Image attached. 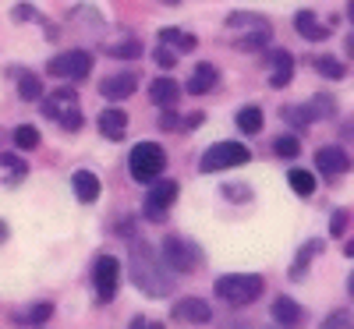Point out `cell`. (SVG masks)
<instances>
[{"mask_svg":"<svg viewBox=\"0 0 354 329\" xmlns=\"http://www.w3.org/2000/svg\"><path fill=\"white\" fill-rule=\"evenodd\" d=\"M128 269H131V283L149 294V297H163L174 290V273L160 262V252L149 241L131 237V252H128Z\"/></svg>","mask_w":354,"mask_h":329,"instance_id":"1","label":"cell"},{"mask_svg":"<svg viewBox=\"0 0 354 329\" xmlns=\"http://www.w3.org/2000/svg\"><path fill=\"white\" fill-rule=\"evenodd\" d=\"M262 290H266V280L255 273H230V276H220L213 283V294L230 308H245V305L259 301Z\"/></svg>","mask_w":354,"mask_h":329,"instance_id":"2","label":"cell"},{"mask_svg":"<svg viewBox=\"0 0 354 329\" xmlns=\"http://www.w3.org/2000/svg\"><path fill=\"white\" fill-rule=\"evenodd\" d=\"M43 117H50V121H57L64 131H78L85 124L82 117V106H78V93L75 88H57V93H50L46 103H39Z\"/></svg>","mask_w":354,"mask_h":329,"instance_id":"3","label":"cell"},{"mask_svg":"<svg viewBox=\"0 0 354 329\" xmlns=\"http://www.w3.org/2000/svg\"><path fill=\"white\" fill-rule=\"evenodd\" d=\"M163 167H167V153L156 142H138L131 149V156H128V173L135 177V181H142V185L160 181Z\"/></svg>","mask_w":354,"mask_h":329,"instance_id":"4","label":"cell"},{"mask_svg":"<svg viewBox=\"0 0 354 329\" xmlns=\"http://www.w3.org/2000/svg\"><path fill=\"white\" fill-rule=\"evenodd\" d=\"M156 252H160V262L170 269L174 276L192 273V269L198 265V248L192 241H185V237H163Z\"/></svg>","mask_w":354,"mask_h":329,"instance_id":"5","label":"cell"},{"mask_svg":"<svg viewBox=\"0 0 354 329\" xmlns=\"http://www.w3.org/2000/svg\"><path fill=\"white\" fill-rule=\"evenodd\" d=\"M248 160H252V153H248L245 142H216L202 153L198 167H202V173H216V170H227V167H241Z\"/></svg>","mask_w":354,"mask_h":329,"instance_id":"6","label":"cell"},{"mask_svg":"<svg viewBox=\"0 0 354 329\" xmlns=\"http://www.w3.org/2000/svg\"><path fill=\"white\" fill-rule=\"evenodd\" d=\"M88 71H93V53L88 50H64L50 61V75L64 82H82L88 78Z\"/></svg>","mask_w":354,"mask_h":329,"instance_id":"7","label":"cell"},{"mask_svg":"<svg viewBox=\"0 0 354 329\" xmlns=\"http://www.w3.org/2000/svg\"><path fill=\"white\" fill-rule=\"evenodd\" d=\"M117 283H121V262H117L113 255H100L93 262V287H96L100 301H113Z\"/></svg>","mask_w":354,"mask_h":329,"instance_id":"8","label":"cell"},{"mask_svg":"<svg viewBox=\"0 0 354 329\" xmlns=\"http://www.w3.org/2000/svg\"><path fill=\"white\" fill-rule=\"evenodd\" d=\"M177 188H181V185H177V181H170V177H167V181H153L149 195H145V209H142V213H145V220L160 223V220L167 216L170 202L177 198Z\"/></svg>","mask_w":354,"mask_h":329,"instance_id":"9","label":"cell"},{"mask_svg":"<svg viewBox=\"0 0 354 329\" xmlns=\"http://www.w3.org/2000/svg\"><path fill=\"white\" fill-rule=\"evenodd\" d=\"M135 88H138V75L135 71H117V75H110V78L100 82V96L117 103V100L135 96Z\"/></svg>","mask_w":354,"mask_h":329,"instance_id":"10","label":"cell"},{"mask_svg":"<svg viewBox=\"0 0 354 329\" xmlns=\"http://www.w3.org/2000/svg\"><path fill=\"white\" fill-rule=\"evenodd\" d=\"M174 319L192 322V326H205V322H213V308H209V301H202V297H181V301L174 305Z\"/></svg>","mask_w":354,"mask_h":329,"instance_id":"11","label":"cell"},{"mask_svg":"<svg viewBox=\"0 0 354 329\" xmlns=\"http://www.w3.org/2000/svg\"><path fill=\"white\" fill-rule=\"evenodd\" d=\"M315 167L322 170L333 181V177H340V173H347L351 170V156L344 153L340 145H322L319 153H315Z\"/></svg>","mask_w":354,"mask_h":329,"instance_id":"12","label":"cell"},{"mask_svg":"<svg viewBox=\"0 0 354 329\" xmlns=\"http://www.w3.org/2000/svg\"><path fill=\"white\" fill-rule=\"evenodd\" d=\"M270 315H273V322H277L280 329H298L301 319H305V315H301V305L294 301V297H283V294L270 305Z\"/></svg>","mask_w":354,"mask_h":329,"instance_id":"13","label":"cell"},{"mask_svg":"<svg viewBox=\"0 0 354 329\" xmlns=\"http://www.w3.org/2000/svg\"><path fill=\"white\" fill-rule=\"evenodd\" d=\"M96 124H100V135H103V138L121 142L124 131H128V113H124V110H117V106H106V110L96 117Z\"/></svg>","mask_w":354,"mask_h":329,"instance_id":"14","label":"cell"},{"mask_svg":"<svg viewBox=\"0 0 354 329\" xmlns=\"http://www.w3.org/2000/svg\"><path fill=\"white\" fill-rule=\"evenodd\" d=\"M294 32L305 36V39H312V43H322V39H330L333 28H330V25H322L312 11H298V15H294Z\"/></svg>","mask_w":354,"mask_h":329,"instance_id":"15","label":"cell"},{"mask_svg":"<svg viewBox=\"0 0 354 329\" xmlns=\"http://www.w3.org/2000/svg\"><path fill=\"white\" fill-rule=\"evenodd\" d=\"M216 82H220V71L209 61H202V64H195V71L188 78V93L192 96H205V93H213V88H216Z\"/></svg>","mask_w":354,"mask_h":329,"instance_id":"16","label":"cell"},{"mask_svg":"<svg viewBox=\"0 0 354 329\" xmlns=\"http://www.w3.org/2000/svg\"><path fill=\"white\" fill-rule=\"evenodd\" d=\"M100 177L93 173V170H75L71 173V191H75V198L78 202H96L100 198Z\"/></svg>","mask_w":354,"mask_h":329,"instance_id":"17","label":"cell"},{"mask_svg":"<svg viewBox=\"0 0 354 329\" xmlns=\"http://www.w3.org/2000/svg\"><path fill=\"white\" fill-rule=\"evenodd\" d=\"M177 96H181V88H177V82H174L170 75H160V78L149 85V100H153L156 106H163V110H174Z\"/></svg>","mask_w":354,"mask_h":329,"instance_id":"18","label":"cell"},{"mask_svg":"<svg viewBox=\"0 0 354 329\" xmlns=\"http://www.w3.org/2000/svg\"><path fill=\"white\" fill-rule=\"evenodd\" d=\"M273 75H270V85L273 88H287L290 85V78H294V57L287 53V50H273Z\"/></svg>","mask_w":354,"mask_h":329,"instance_id":"19","label":"cell"},{"mask_svg":"<svg viewBox=\"0 0 354 329\" xmlns=\"http://www.w3.org/2000/svg\"><path fill=\"white\" fill-rule=\"evenodd\" d=\"M270 39H273V28H270V21H262V25L248 28L241 39H234V46L245 50V53H259L262 46H270Z\"/></svg>","mask_w":354,"mask_h":329,"instance_id":"20","label":"cell"},{"mask_svg":"<svg viewBox=\"0 0 354 329\" xmlns=\"http://www.w3.org/2000/svg\"><path fill=\"white\" fill-rule=\"evenodd\" d=\"M50 315H53V305H50V301H36L32 308L15 312L11 322H15V326H43V322H50Z\"/></svg>","mask_w":354,"mask_h":329,"instance_id":"21","label":"cell"},{"mask_svg":"<svg viewBox=\"0 0 354 329\" xmlns=\"http://www.w3.org/2000/svg\"><path fill=\"white\" fill-rule=\"evenodd\" d=\"M160 46H174V53H188L198 46V39L192 32H181V28H160Z\"/></svg>","mask_w":354,"mask_h":329,"instance_id":"22","label":"cell"},{"mask_svg":"<svg viewBox=\"0 0 354 329\" xmlns=\"http://www.w3.org/2000/svg\"><path fill=\"white\" fill-rule=\"evenodd\" d=\"M287 181H290L294 195H301V198H312V195H315V173H312V170L294 167V170L287 173Z\"/></svg>","mask_w":354,"mask_h":329,"instance_id":"23","label":"cell"},{"mask_svg":"<svg viewBox=\"0 0 354 329\" xmlns=\"http://www.w3.org/2000/svg\"><path fill=\"white\" fill-rule=\"evenodd\" d=\"M0 167L8 170V177H4V185H8V188H15V185L21 181V177L28 173V163H25V160H18L15 153H0Z\"/></svg>","mask_w":354,"mask_h":329,"instance_id":"24","label":"cell"},{"mask_svg":"<svg viewBox=\"0 0 354 329\" xmlns=\"http://www.w3.org/2000/svg\"><path fill=\"white\" fill-rule=\"evenodd\" d=\"M18 96H21L25 103H36V100H43V82H39V75H32V71H21V78H18Z\"/></svg>","mask_w":354,"mask_h":329,"instance_id":"25","label":"cell"},{"mask_svg":"<svg viewBox=\"0 0 354 329\" xmlns=\"http://www.w3.org/2000/svg\"><path fill=\"white\" fill-rule=\"evenodd\" d=\"M283 121L290 124V128H298V131H305L312 121H315V117H312V110H308V103H298V106H283Z\"/></svg>","mask_w":354,"mask_h":329,"instance_id":"26","label":"cell"},{"mask_svg":"<svg viewBox=\"0 0 354 329\" xmlns=\"http://www.w3.org/2000/svg\"><path fill=\"white\" fill-rule=\"evenodd\" d=\"M238 131H245V135H259L262 131V110L259 106H245V110H238Z\"/></svg>","mask_w":354,"mask_h":329,"instance_id":"27","label":"cell"},{"mask_svg":"<svg viewBox=\"0 0 354 329\" xmlns=\"http://www.w3.org/2000/svg\"><path fill=\"white\" fill-rule=\"evenodd\" d=\"M11 18H15V21H39V25L46 28V36H50V39L57 36V28H53V25H50L32 4H15V8H11Z\"/></svg>","mask_w":354,"mask_h":329,"instance_id":"28","label":"cell"},{"mask_svg":"<svg viewBox=\"0 0 354 329\" xmlns=\"http://www.w3.org/2000/svg\"><path fill=\"white\" fill-rule=\"evenodd\" d=\"M106 57H117V61H138L142 57V43L138 39H124V43H113V46H103Z\"/></svg>","mask_w":354,"mask_h":329,"instance_id":"29","label":"cell"},{"mask_svg":"<svg viewBox=\"0 0 354 329\" xmlns=\"http://www.w3.org/2000/svg\"><path fill=\"white\" fill-rule=\"evenodd\" d=\"M273 153L280 156V160H294L301 153V142H298V135H280L277 142H273Z\"/></svg>","mask_w":354,"mask_h":329,"instance_id":"30","label":"cell"},{"mask_svg":"<svg viewBox=\"0 0 354 329\" xmlns=\"http://www.w3.org/2000/svg\"><path fill=\"white\" fill-rule=\"evenodd\" d=\"M315 71H319L322 78H333V82H340V78L347 75L337 57H315Z\"/></svg>","mask_w":354,"mask_h":329,"instance_id":"31","label":"cell"},{"mask_svg":"<svg viewBox=\"0 0 354 329\" xmlns=\"http://www.w3.org/2000/svg\"><path fill=\"white\" fill-rule=\"evenodd\" d=\"M15 145L21 149V153L36 149V145H39V131H36L32 124H18V128H15Z\"/></svg>","mask_w":354,"mask_h":329,"instance_id":"32","label":"cell"},{"mask_svg":"<svg viewBox=\"0 0 354 329\" xmlns=\"http://www.w3.org/2000/svg\"><path fill=\"white\" fill-rule=\"evenodd\" d=\"M308 110H312V117H315V121H326V117H333L337 113V103L330 100V96H312V103H308Z\"/></svg>","mask_w":354,"mask_h":329,"instance_id":"33","label":"cell"},{"mask_svg":"<svg viewBox=\"0 0 354 329\" xmlns=\"http://www.w3.org/2000/svg\"><path fill=\"white\" fill-rule=\"evenodd\" d=\"M319 329H354V315H351L347 308H337L333 315L322 319V326H319Z\"/></svg>","mask_w":354,"mask_h":329,"instance_id":"34","label":"cell"},{"mask_svg":"<svg viewBox=\"0 0 354 329\" xmlns=\"http://www.w3.org/2000/svg\"><path fill=\"white\" fill-rule=\"evenodd\" d=\"M266 18L262 15H252V11H234L230 18H227V28H255V25H262Z\"/></svg>","mask_w":354,"mask_h":329,"instance_id":"35","label":"cell"},{"mask_svg":"<svg viewBox=\"0 0 354 329\" xmlns=\"http://www.w3.org/2000/svg\"><path fill=\"white\" fill-rule=\"evenodd\" d=\"M153 61H156L160 68H174V64H177V53H174L170 46H160V50L153 53Z\"/></svg>","mask_w":354,"mask_h":329,"instance_id":"36","label":"cell"},{"mask_svg":"<svg viewBox=\"0 0 354 329\" xmlns=\"http://www.w3.org/2000/svg\"><path fill=\"white\" fill-rule=\"evenodd\" d=\"M181 128V117H177L174 110H163L160 113V131H177Z\"/></svg>","mask_w":354,"mask_h":329,"instance_id":"37","label":"cell"},{"mask_svg":"<svg viewBox=\"0 0 354 329\" xmlns=\"http://www.w3.org/2000/svg\"><path fill=\"white\" fill-rule=\"evenodd\" d=\"M223 195H227V198H234V202H245V198H252V191H248L245 185H223Z\"/></svg>","mask_w":354,"mask_h":329,"instance_id":"38","label":"cell"},{"mask_svg":"<svg viewBox=\"0 0 354 329\" xmlns=\"http://www.w3.org/2000/svg\"><path fill=\"white\" fill-rule=\"evenodd\" d=\"M344 227H347V209H337L330 220V234H344Z\"/></svg>","mask_w":354,"mask_h":329,"instance_id":"39","label":"cell"},{"mask_svg":"<svg viewBox=\"0 0 354 329\" xmlns=\"http://www.w3.org/2000/svg\"><path fill=\"white\" fill-rule=\"evenodd\" d=\"M145 326H149V322H145V319H142V315H135V319H131V326H128V329H145Z\"/></svg>","mask_w":354,"mask_h":329,"instance_id":"40","label":"cell"},{"mask_svg":"<svg viewBox=\"0 0 354 329\" xmlns=\"http://www.w3.org/2000/svg\"><path fill=\"white\" fill-rule=\"evenodd\" d=\"M344 255H351V258H354V237H351V241L344 245Z\"/></svg>","mask_w":354,"mask_h":329,"instance_id":"41","label":"cell"},{"mask_svg":"<svg viewBox=\"0 0 354 329\" xmlns=\"http://www.w3.org/2000/svg\"><path fill=\"white\" fill-rule=\"evenodd\" d=\"M347 294H351V297H354V273H351V276H347Z\"/></svg>","mask_w":354,"mask_h":329,"instance_id":"42","label":"cell"},{"mask_svg":"<svg viewBox=\"0 0 354 329\" xmlns=\"http://www.w3.org/2000/svg\"><path fill=\"white\" fill-rule=\"evenodd\" d=\"M230 329H252V326H248V322H234Z\"/></svg>","mask_w":354,"mask_h":329,"instance_id":"43","label":"cell"},{"mask_svg":"<svg viewBox=\"0 0 354 329\" xmlns=\"http://www.w3.org/2000/svg\"><path fill=\"white\" fill-rule=\"evenodd\" d=\"M4 237H8V227H4V223H0V241H4Z\"/></svg>","mask_w":354,"mask_h":329,"instance_id":"44","label":"cell"},{"mask_svg":"<svg viewBox=\"0 0 354 329\" xmlns=\"http://www.w3.org/2000/svg\"><path fill=\"white\" fill-rule=\"evenodd\" d=\"M347 15H351V21H354V0H351V4H347Z\"/></svg>","mask_w":354,"mask_h":329,"instance_id":"45","label":"cell"},{"mask_svg":"<svg viewBox=\"0 0 354 329\" xmlns=\"http://www.w3.org/2000/svg\"><path fill=\"white\" fill-rule=\"evenodd\" d=\"M163 4H170V8H174V4H181V0H163Z\"/></svg>","mask_w":354,"mask_h":329,"instance_id":"46","label":"cell"}]
</instances>
